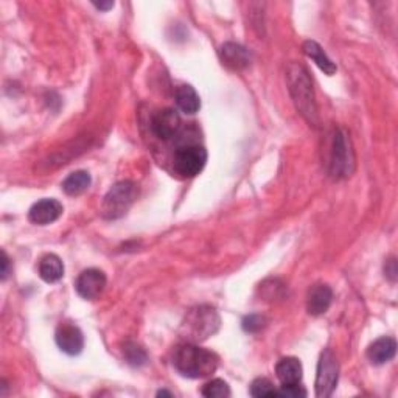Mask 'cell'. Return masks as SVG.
Instances as JSON below:
<instances>
[{
    "instance_id": "obj_1",
    "label": "cell",
    "mask_w": 398,
    "mask_h": 398,
    "mask_svg": "<svg viewBox=\"0 0 398 398\" xmlns=\"http://www.w3.org/2000/svg\"><path fill=\"white\" fill-rule=\"evenodd\" d=\"M173 366L183 377L205 378L218 369V357L210 350L198 347L195 344L179 345L173 354Z\"/></svg>"
},
{
    "instance_id": "obj_2",
    "label": "cell",
    "mask_w": 398,
    "mask_h": 398,
    "mask_svg": "<svg viewBox=\"0 0 398 398\" xmlns=\"http://www.w3.org/2000/svg\"><path fill=\"white\" fill-rule=\"evenodd\" d=\"M291 97L296 103V108L304 118L311 125H317V108L315 101V91L311 84L307 68L300 64L292 63L287 72Z\"/></svg>"
},
{
    "instance_id": "obj_3",
    "label": "cell",
    "mask_w": 398,
    "mask_h": 398,
    "mask_svg": "<svg viewBox=\"0 0 398 398\" xmlns=\"http://www.w3.org/2000/svg\"><path fill=\"white\" fill-rule=\"evenodd\" d=\"M220 316L212 307H199L190 311L183 324L184 337L187 341L198 342L204 341L218 332L220 328Z\"/></svg>"
},
{
    "instance_id": "obj_4",
    "label": "cell",
    "mask_w": 398,
    "mask_h": 398,
    "mask_svg": "<svg viewBox=\"0 0 398 398\" xmlns=\"http://www.w3.org/2000/svg\"><path fill=\"white\" fill-rule=\"evenodd\" d=\"M137 198V185L131 180H122L112 187L103 199L101 215L106 220H118L128 213Z\"/></svg>"
},
{
    "instance_id": "obj_5",
    "label": "cell",
    "mask_w": 398,
    "mask_h": 398,
    "mask_svg": "<svg viewBox=\"0 0 398 398\" xmlns=\"http://www.w3.org/2000/svg\"><path fill=\"white\" fill-rule=\"evenodd\" d=\"M354 170V151L352 141L345 129H337L333 136L330 154V175L335 179L352 176Z\"/></svg>"
},
{
    "instance_id": "obj_6",
    "label": "cell",
    "mask_w": 398,
    "mask_h": 398,
    "mask_svg": "<svg viewBox=\"0 0 398 398\" xmlns=\"http://www.w3.org/2000/svg\"><path fill=\"white\" fill-rule=\"evenodd\" d=\"M340 378V362H337L335 353L330 349H325L321 353L317 362L316 375V397L327 398L330 397L337 384Z\"/></svg>"
},
{
    "instance_id": "obj_7",
    "label": "cell",
    "mask_w": 398,
    "mask_h": 398,
    "mask_svg": "<svg viewBox=\"0 0 398 398\" xmlns=\"http://www.w3.org/2000/svg\"><path fill=\"white\" fill-rule=\"evenodd\" d=\"M207 162V151L199 145H184L175 153V167L184 178H195Z\"/></svg>"
},
{
    "instance_id": "obj_8",
    "label": "cell",
    "mask_w": 398,
    "mask_h": 398,
    "mask_svg": "<svg viewBox=\"0 0 398 398\" xmlns=\"http://www.w3.org/2000/svg\"><path fill=\"white\" fill-rule=\"evenodd\" d=\"M106 282L108 280L105 272L100 270H95V267H91V270H86L80 274V277L76 279L75 288L83 299L93 300L105 291Z\"/></svg>"
},
{
    "instance_id": "obj_9",
    "label": "cell",
    "mask_w": 398,
    "mask_h": 398,
    "mask_svg": "<svg viewBox=\"0 0 398 398\" xmlns=\"http://www.w3.org/2000/svg\"><path fill=\"white\" fill-rule=\"evenodd\" d=\"M55 340L58 347L64 353L71 354V357H76V354H80L84 349L83 332L73 324L64 322L59 325L55 335Z\"/></svg>"
},
{
    "instance_id": "obj_10",
    "label": "cell",
    "mask_w": 398,
    "mask_h": 398,
    "mask_svg": "<svg viewBox=\"0 0 398 398\" xmlns=\"http://www.w3.org/2000/svg\"><path fill=\"white\" fill-rule=\"evenodd\" d=\"M64 209L61 203L56 201V199L44 198L31 205L29 212V220L33 224H38V226H47V224H51L61 218Z\"/></svg>"
},
{
    "instance_id": "obj_11",
    "label": "cell",
    "mask_w": 398,
    "mask_h": 398,
    "mask_svg": "<svg viewBox=\"0 0 398 398\" xmlns=\"http://www.w3.org/2000/svg\"><path fill=\"white\" fill-rule=\"evenodd\" d=\"M153 131L162 141L175 137L180 128V117L175 109H162L153 117Z\"/></svg>"
},
{
    "instance_id": "obj_12",
    "label": "cell",
    "mask_w": 398,
    "mask_h": 398,
    "mask_svg": "<svg viewBox=\"0 0 398 398\" xmlns=\"http://www.w3.org/2000/svg\"><path fill=\"white\" fill-rule=\"evenodd\" d=\"M333 300V291L328 285H315L307 296V310L311 316L327 313Z\"/></svg>"
},
{
    "instance_id": "obj_13",
    "label": "cell",
    "mask_w": 398,
    "mask_h": 398,
    "mask_svg": "<svg viewBox=\"0 0 398 398\" xmlns=\"http://www.w3.org/2000/svg\"><path fill=\"white\" fill-rule=\"evenodd\" d=\"M220 56L224 66L232 71H241L250 64V53L246 47L235 42H226L220 50Z\"/></svg>"
},
{
    "instance_id": "obj_14",
    "label": "cell",
    "mask_w": 398,
    "mask_h": 398,
    "mask_svg": "<svg viewBox=\"0 0 398 398\" xmlns=\"http://www.w3.org/2000/svg\"><path fill=\"white\" fill-rule=\"evenodd\" d=\"M397 353V342L394 337H379L367 349V358L375 366L386 364Z\"/></svg>"
},
{
    "instance_id": "obj_15",
    "label": "cell",
    "mask_w": 398,
    "mask_h": 398,
    "mask_svg": "<svg viewBox=\"0 0 398 398\" xmlns=\"http://www.w3.org/2000/svg\"><path fill=\"white\" fill-rule=\"evenodd\" d=\"M302 374H304L302 362L294 357L282 358L275 366V375L283 386L285 384H299L302 379Z\"/></svg>"
},
{
    "instance_id": "obj_16",
    "label": "cell",
    "mask_w": 398,
    "mask_h": 398,
    "mask_svg": "<svg viewBox=\"0 0 398 398\" xmlns=\"http://www.w3.org/2000/svg\"><path fill=\"white\" fill-rule=\"evenodd\" d=\"M39 275L41 279L47 283H55L63 279L64 265L61 258L55 254H47L41 258L39 262Z\"/></svg>"
},
{
    "instance_id": "obj_17",
    "label": "cell",
    "mask_w": 398,
    "mask_h": 398,
    "mask_svg": "<svg viewBox=\"0 0 398 398\" xmlns=\"http://www.w3.org/2000/svg\"><path fill=\"white\" fill-rule=\"evenodd\" d=\"M302 50L304 53L313 59L315 64L321 68V71L327 75H333L336 72V64L332 61L330 58L327 56V53L324 51V49L317 44L315 41H305L304 46H302Z\"/></svg>"
},
{
    "instance_id": "obj_18",
    "label": "cell",
    "mask_w": 398,
    "mask_h": 398,
    "mask_svg": "<svg viewBox=\"0 0 398 398\" xmlns=\"http://www.w3.org/2000/svg\"><path fill=\"white\" fill-rule=\"evenodd\" d=\"M176 105L178 108L185 112V114H196L201 108V98H199L198 92L188 84L179 86L176 89Z\"/></svg>"
},
{
    "instance_id": "obj_19",
    "label": "cell",
    "mask_w": 398,
    "mask_h": 398,
    "mask_svg": "<svg viewBox=\"0 0 398 398\" xmlns=\"http://www.w3.org/2000/svg\"><path fill=\"white\" fill-rule=\"evenodd\" d=\"M92 184V178L88 171L80 170V171H75L72 175H68L64 183H63V190L64 193L68 196H78L84 193L86 190H88Z\"/></svg>"
},
{
    "instance_id": "obj_20",
    "label": "cell",
    "mask_w": 398,
    "mask_h": 398,
    "mask_svg": "<svg viewBox=\"0 0 398 398\" xmlns=\"http://www.w3.org/2000/svg\"><path fill=\"white\" fill-rule=\"evenodd\" d=\"M123 357L128 364L133 367H141L148 361V354H146L145 349L133 341H129L123 345Z\"/></svg>"
},
{
    "instance_id": "obj_21",
    "label": "cell",
    "mask_w": 398,
    "mask_h": 398,
    "mask_svg": "<svg viewBox=\"0 0 398 398\" xmlns=\"http://www.w3.org/2000/svg\"><path fill=\"white\" fill-rule=\"evenodd\" d=\"M201 394L207 398H226L230 395V387L224 379L216 378L204 384Z\"/></svg>"
},
{
    "instance_id": "obj_22",
    "label": "cell",
    "mask_w": 398,
    "mask_h": 398,
    "mask_svg": "<svg viewBox=\"0 0 398 398\" xmlns=\"http://www.w3.org/2000/svg\"><path fill=\"white\" fill-rule=\"evenodd\" d=\"M277 389L267 378H257L250 384V395L255 398H271L275 397Z\"/></svg>"
},
{
    "instance_id": "obj_23",
    "label": "cell",
    "mask_w": 398,
    "mask_h": 398,
    "mask_svg": "<svg viewBox=\"0 0 398 398\" xmlns=\"http://www.w3.org/2000/svg\"><path fill=\"white\" fill-rule=\"evenodd\" d=\"M266 325L265 317L260 315H249L243 319V328L248 333H257Z\"/></svg>"
},
{
    "instance_id": "obj_24",
    "label": "cell",
    "mask_w": 398,
    "mask_h": 398,
    "mask_svg": "<svg viewBox=\"0 0 398 398\" xmlns=\"http://www.w3.org/2000/svg\"><path fill=\"white\" fill-rule=\"evenodd\" d=\"M307 391L299 384H282V387L277 391L275 397L282 398H299V397H307Z\"/></svg>"
},
{
    "instance_id": "obj_25",
    "label": "cell",
    "mask_w": 398,
    "mask_h": 398,
    "mask_svg": "<svg viewBox=\"0 0 398 398\" xmlns=\"http://www.w3.org/2000/svg\"><path fill=\"white\" fill-rule=\"evenodd\" d=\"M2 271H0V274H2V280H6V277L10 275V258H8L6 252L5 250H2Z\"/></svg>"
},
{
    "instance_id": "obj_26",
    "label": "cell",
    "mask_w": 398,
    "mask_h": 398,
    "mask_svg": "<svg viewBox=\"0 0 398 398\" xmlns=\"http://www.w3.org/2000/svg\"><path fill=\"white\" fill-rule=\"evenodd\" d=\"M384 272L387 277H391V280H395L397 279V267H395V260L392 258V260H389L387 265L384 266Z\"/></svg>"
},
{
    "instance_id": "obj_27",
    "label": "cell",
    "mask_w": 398,
    "mask_h": 398,
    "mask_svg": "<svg viewBox=\"0 0 398 398\" xmlns=\"http://www.w3.org/2000/svg\"><path fill=\"white\" fill-rule=\"evenodd\" d=\"M93 6L100 11H108L111 8H114V2H100V4H93Z\"/></svg>"
},
{
    "instance_id": "obj_28",
    "label": "cell",
    "mask_w": 398,
    "mask_h": 398,
    "mask_svg": "<svg viewBox=\"0 0 398 398\" xmlns=\"http://www.w3.org/2000/svg\"><path fill=\"white\" fill-rule=\"evenodd\" d=\"M162 395H168V397H171L173 394H171V392H167V391H159V392H158V397H162Z\"/></svg>"
}]
</instances>
